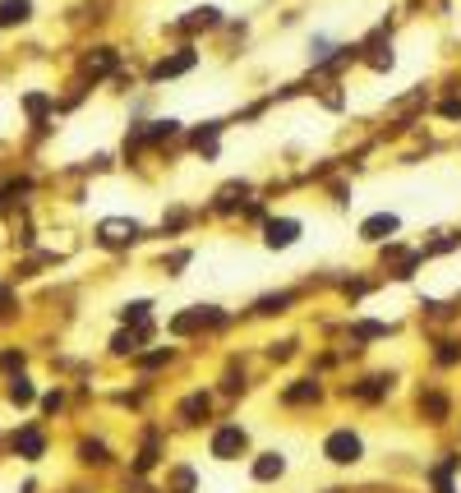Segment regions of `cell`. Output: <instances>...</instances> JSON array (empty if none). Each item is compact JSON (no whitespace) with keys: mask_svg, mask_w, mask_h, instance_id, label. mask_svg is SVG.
Masks as SVG:
<instances>
[{"mask_svg":"<svg viewBox=\"0 0 461 493\" xmlns=\"http://www.w3.org/2000/svg\"><path fill=\"white\" fill-rule=\"evenodd\" d=\"M138 221H129V217H107L102 226H97V240L102 245H111V249H120V245H134L138 240Z\"/></svg>","mask_w":461,"mask_h":493,"instance_id":"6da1fadb","label":"cell"},{"mask_svg":"<svg viewBox=\"0 0 461 493\" xmlns=\"http://www.w3.org/2000/svg\"><path fill=\"white\" fill-rule=\"evenodd\" d=\"M323 452H328V461H337V465H351V461H360V438H355L351 429H337L328 443H323Z\"/></svg>","mask_w":461,"mask_h":493,"instance_id":"7a4b0ae2","label":"cell"},{"mask_svg":"<svg viewBox=\"0 0 461 493\" xmlns=\"http://www.w3.org/2000/svg\"><path fill=\"white\" fill-rule=\"evenodd\" d=\"M245 447H249V438H245V429H240V424H226V429L213 433V457H217V461H235Z\"/></svg>","mask_w":461,"mask_h":493,"instance_id":"3957f363","label":"cell"},{"mask_svg":"<svg viewBox=\"0 0 461 493\" xmlns=\"http://www.w3.org/2000/svg\"><path fill=\"white\" fill-rule=\"evenodd\" d=\"M263 240H268V249H291L295 240H300V221H291V217H272V221L263 226Z\"/></svg>","mask_w":461,"mask_h":493,"instance_id":"277c9868","label":"cell"},{"mask_svg":"<svg viewBox=\"0 0 461 493\" xmlns=\"http://www.w3.org/2000/svg\"><path fill=\"white\" fill-rule=\"evenodd\" d=\"M397 226L401 221L392 212H374L365 226H360V235H365V240H387V235H397Z\"/></svg>","mask_w":461,"mask_h":493,"instance_id":"5b68a950","label":"cell"},{"mask_svg":"<svg viewBox=\"0 0 461 493\" xmlns=\"http://www.w3.org/2000/svg\"><path fill=\"white\" fill-rule=\"evenodd\" d=\"M194 51H175V56H167V61H157V69H153V78H175V74H184V69H194Z\"/></svg>","mask_w":461,"mask_h":493,"instance_id":"8992f818","label":"cell"},{"mask_svg":"<svg viewBox=\"0 0 461 493\" xmlns=\"http://www.w3.org/2000/svg\"><path fill=\"white\" fill-rule=\"evenodd\" d=\"M32 19V0H0V28H14Z\"/></svg>","mask_w":461,"mask_h":493,"instance_id":"52a82bcc","label":"cell"},{"mask_svg":"<svg viewBox=\"0 0 461 493\" xmlns=\"http://www.w3.org/2000/svg\"><path fill=\"white\" fill-rule=\"evenodd\" d=\"M222 23V10H213V5H203V10H189V14L180 19L184 32H199V28H217Z\"/></svg>","mask_w":461,"mask_h":493,"instance_id":"ba28073f","label":"cell"},{"mask_svg":"<svg viewBox=\"0 0 461 493\" xmlns=\"http://www.w3.org/2000/svg\"><path fill=\"white\" fill-rule=\"evenodd\" d=\"M14 452L23 457V461H37V457L46 452L42 433H37V429H23V433H14Z\"/></svg>","mask_w":461,"mask_h":493,"instance_id":"9c48e42d","label":"cell"},{"mask_svg":"<svg viewBox=\"0 0 461 493\" xmlns=\"http://www.w3.org/2000/svg\"><path fill=\"white\" fill-rule=\"evenodd\" d=\"M281 475H286V461L277 452H263L259 461H254V479H281Z\"/></svg>","mask_w":461,"mask_h":493,"instance_id":"30bf717a","label":"cell"},{"mask_svg":"<svg viewBox=\"0 0 461 493\" xmlns=\"http://www.w3.org/2000/svg\"><path fill=\"white\" fill-rule=\"evenodd\" d=\"M199 415H208V397H203V392H194V397H184V406H180V419H184V424H194Z\"/></svg>","mask_w":461,"mask_h":493,"instance_id":"8fae6325","label":"cell"},{"mask_svg":"<svg viewBox=\"0 0 461 493\" xmlns=\"http://www.w3.org/2000/svg\"><path fill=\"white\" fill-rule=\"evenodd\" d=\"M111 69H116V51H92L88 56V74H111Z\"/></svg>","mask_w":461,"mask_h":493,"instance_id":"7c38bea8","label":"cell"},{"mask_svg":"<svg viewBox=\"0 0 461 493\" xmlns=\"http://www.w3.org/2000/svg\"><path fill=\"white\" fill-rule=\"evenodd\" d=\"M138 341H143V332H120V337L111 341V351H116V355H134Z\"/></svg>","mask_w":461,"mask_h":493,"instance_id":"4fadbf2b","label":"cell"},{"mask_svg":"<svg viewBox=\"0 0 461 493\" xmlns=\"http://www.w3.org/2000/svg\"><path fill=\"white\" fill-rule=\"evenodd\" d=\"M314 397H319V383H295V387H286V401H291V406L314 401Z\"/></svg>","mask_w":461,"mask_h":493,"instance_id":"5bb4252c","label":"cell"},{"mask_svg":"<svg viewBox=\"0 0 461 493\" xmlns=\"http://www.w3.org/2000/svg\"><path fill=\"white\" fill-rule=\"evenodd\" d=\"M245 194H249L245 185H226L222 194H217V208H235V203H245Z\"/></svg>","mask_w":461,"mask_h":493,"instance_id":"9a60e30c","label":"cell"},{"mask_svg":"<svg viewBox=\"0 0 461 493\" xmlns=\"http://www.w3.org/2000/svg\"><path fill=\"white\" fill-rule=\"evenodd\" d=\"M10 401H14V406H28V401H32V383H28V378H14V383H10Z\"/></svg>","mask_w":461,"mask_h":493,"instance_id":"2e32d148","label":"cell"},{"mask_svg":"<svg viewBox=\"0 0 461 493\" xmlns=\"http://www.w3.org/2000/svg\"><path fill=\"white\" fill-rule=\"evenodd\" d=\"M148 309H153V305H148V300H134V305H125V318H129V323H138V327H143V323H148Z\"/></svg>","mask_w":461,"mask_h":493,"instance_id":"e0dca14e","label":"cell"},{"mask_svg":"<svg viewBox=\"0 0 461 493\" xmlns=\"http://www.w3.org/2000/svg\"><path fill=\"white\" fill-rule=\"evenodd\" d=\"M171 134H175V120H153L143 129V139H171Z\"/></svg>","mask_w":461,"mask_h":493,"instance_id":"ac0fdd59","label":"cell"},{"mask_svg":"<svg viewBox=\"0 0 461 493\" xmlns=\"http://www.w3.org/2000/svg\"><path fill=\"white\" fill-rule=\"evenodd\" d=\"M387 387H392V378H369V387H360V397H383V392H387Z\"/></svg>","mask_w":461,"mask_h":493,"instance_id":"d6986e66","label":"cell"},{"mask_svg":"<svg viewBox=\"0 0 461 493\" xmlns=\"http://www.w3.org/2000/svg\"><path fill=\"white\" fill-rule=\"evenodd\" d=\"M286 305H291V295H268V300H259V314H277Z\"/></svg>","mask_w":461,"mask_h":493,"instance_id":"ffe728a7","label":"cell"},{"mask_svg":"<svg viewBox=\"0 0 461 493\" xmlns=\"http://www.w3.org/2000/svg\"><path fill=\"white\" fill-rule=\"evenodd\" d=\"M425 410H429L433 419H443V415H447V401L438 397V392H429V397H425Z\"/></svg>","mask_w":461,"mask_h":493,"instance_id":"44dd1931","label":"cell"},{"mask_svg":"<svg viewBox=\"0 0 461 493\" xmlns=\"http://www.w3.org/2000/svg\"><path fill=\"white\" fill-rule=\"evenodd\" d=\"M78 452H83V461H107V447L102 443H83Z\"/></svg>","mask_w":461,"mask_h":493,"instance_id":"7402d4cb","label":"cell"},{"mask_svg":"<svg viewBox=\"0 0 461 493\" xmlns=\"http://www.w3.org/2000/svg\"><path fill=\"white\" fill-rule=\"evenodd\" d=\"M369 65H374V69H392V47H378V51H374V56H369Z\"/></svg>","mask_w":461,"mask_h":493,"instance_id":"603a6c76","label":"cell"},{"mask_svg":"<svg viewBox=\"0 0 461 493\" xmlns=\"http://www.w3.org/2000/svg\"><path fill=\"white\" fill-rule=\"evenodd\" d=\"M461 351H457V341H443V351H438V364H457Z\"/></svg>","mask_w":461,"mask_h":493,"instance_id":"cb8c5ba5","label":"cell"},{"mask_svg":"<svg viewBox=\"0 0 461 493\" xmlns=\"http://www.w3.org/2000/svg\"><path fill=\"white\" fill-rule=\"evenodd\" d=\"M171 484H175V493H189V489H194V470H175Z\"/></svg>","mask_w":461,"mask_h":493,"instance_id":"d4e9b609","label":"cell"},{"mask_svg":"<svg viewBox=\"0 0 461 493\" xmlns=\"http://www.w3.org/2000/svg\"><path fill=\"white\" fill-rule=\"evenodd\" d=\"M438 111H443L447 120H461V97H447V102H443Z\"/></svg>","mask_w":461,"mask_h":493,"instance_id":"484cf974","label":"cell"},{"mask_svg":"<svg viewBox=\"0 0 461 493\" xmlns=\"http://www.w3.org/2000/svg\"><path fill=\"white\" fill-rule=\"evenodd\" d=\"M28 111H32V116H42V111H46V97L32 93V97H28Z\"/></svg>","mask_w":461,"mask_h":493,"instance_id":"4316f807","label":"cell"}]
</instances>
